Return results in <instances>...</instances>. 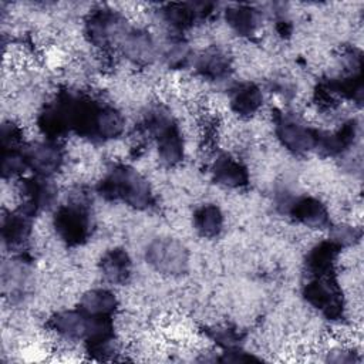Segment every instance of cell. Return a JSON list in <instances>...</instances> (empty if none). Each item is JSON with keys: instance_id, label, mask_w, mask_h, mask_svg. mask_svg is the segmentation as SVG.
<instances>
[{"instance_id": "6da1fadb", "label": "cell", "mask_w": 364, "mask_h": 364, "mask_svg": "<svg viewBox=\"0 0 364 364\" xmlns=\"http://www.w3.org/2000/svg\"><path fill=\"white\" fill-rule=\"evenodd\" d=\"M125 119L115 107L78 94L74 128L80 136L94 142H105L124 132Z\"/></svg>"}, {"instance_id": "7a4b0ae2", "label": "cell", "mask_w": 364, "mask_h": 364, "mask_svg": "<svg viewBox=\"0 0 364 364\" xmlns=\"http://www.w3.org/2000/svg\"><path fill=\"white\" fill-rule=\"evenodd\" d=\"M97 192L107 200H121L135 209H148L154 205L149 182L128 165L112 166L98 182Z\"/></svg>"}, {"instance_id": "3957f363", "label": "cell", "mask_w": 364, "mask_h": 364, "mask_svg": "<svg viewBox=\"0 0 364 364\" xmlns=\"http://www.w3.org/2000/svg\"><path fill=\"white\" fill-rule=\"evenodd\" d=\"M141 131L155 141L158 156L164 164L172 166L183 159V136L168 108L162 105L149 108L142 118Z\"/></svg>"}, {"instance_id": "277c9868", "label": "cell", "mask_w": 364, "mask_h": 364, "mask_svg": "<svg viewBox=\"0 0 364 364\" xmlns=\"http://www.w3.org/2000/svg\"><path fill=\"white\" fill-rule=\"evenodd\" d=\"M129 24L124 16L109 9H98L88 14L84 26V34L94 47L109 51L118 48Z\"/></svg>"}, {"instance_id": "5b68a950", "label": "cell", "mask_w": 364, "mask_h": 364, "mask_svg": "<svg viewBox=\"0 0 364 364\" xmlns=\"http://www.w3.org/2000/svg\"><path fill=\"white\" fill-rule=\"evenodd\" d=\"M146 263L156 272L168 276H181L189 267L186 246L172 237H156L145 250Z\"/></svg>"}, {"instance_id": "8992f818", "label": "cell", "mask_w": 364, "mask_h": 364, "mask_svg": "<svg viewBox=\"0 0 364 364\" xmlns=\"http://www.w3.org/2000/svg\"><path fill=\"white\" fill-rule=\"evenodd\" d=\"M92 226V218L88 205L81 199H74L55 210L54 228L61 240L67 245L82 243Z\"/></svg>"}, {"instance_id": "52a82bcc", "label": "cell", "mask_w": 364, "mask_h": 364, "mask_svg": "<svg viewBox=\"0 0 364 364\" xmlns=\"http://www.w3.org/2000/svg\"><path fill=\"white\" fill-rule=\"evenodd\" d=\"M303 296L311 307L317 309L328 320L343 317V293L333 274L311 277L303 287Z\"/></svg>"}, {"instance_id": "ba28073f", "label": "cell", "mask_w": 364, "mask_h": 364, "mask_svg": "<svg viewBox=\"0 0 364 364\" xmlns=\"http://www.w3.org/2000/svg\"><path fill=\"white\" fill-rule=\"evenodd\" d=\"M316 128L307 127L301 119L291 114H279L274 119V134L279 142L294 155H304L316 151Z\"/></svg>"}, {"instance_id": "9c48e42d", "label": "cell", "mask_w": 364, "mask_h": 364, "mask_svg": "<svg viewBox=\"0 0 364 364\" xmlns=\"http://www.w3.org/2000/svg\"><path fill=\"white\" fill-rule=\"evenodd\" d=\"M283 212L290 218L311 229H326L331 226L327 206L314 196H289L279 200Z\"/></svg>"}, {"instance_id": "30bf717a", "label": "cell", "mask_w": 364, "mask_h": 364, "mask_svg": "<svg viewBox=\"0 0 364 364\" xmlns=\"http://www.w3.org/2000/svg\"><path fill=\"white\" fill-rule=\"evenodd\" d=\"M20 196L21 203L18 208L36 216L55 206L58 191L51 178L33 175L20 181Z\"/></svg>"}, {"instance_id": "8fae6325", "label": "cell", "mask_w": 364, "mask_h": 364, "mask_svg": "<svg viewBox=\"0 0 364 364\" xmlns=\"http://www.w3.org/2000/svg\"><path fill=\"white\" fill-rule=\"evenodd\" d=\"M27 168L33 175L51 178L57 173L64 164V151L57 139L46 138L36 141L24 148Z\"/></svg>"}, {"instance_id": "7c38bea8", "label": "cell", "mask_w": 364, "mask_h": 364, "mask_svg": "<svg viewBox=\"0 0 364 364\" xmlns=\"http://www.w3.org/2000/svg\"><path fill=\"white\" fill-rule=\"evenodd\" d=\"M117 50H119L127 60L138 65H148L159 55V48L152 34L144 28L131 26Z\"/></svg>"}, {"instance_id": "4fadbf2b", "label": "cell", "mask_w": 364, "mask_h": 364, "mask_svg": "<svg viewBox=\"0 0 364 364\" xmlns=\"http://www.w3.org/2000/svg\"><path fill=\"white\" fill-rule=\"evenodd\" d=\"M91 326L92 317L80 309L55 313L48 321V327L57 333V336L70 341H85Z\"/></svg>"}, {"instance_id": "5bb4252c", "label": "cell", "mask_w": 364, "mask_h": 364, "mask_svg": "<svg viewBox=\"0 0 364 364\" xmlns=\"http://www.w3.org/2000/svg\"><path fill=\"white\" fill-rule=\"evenodd\" d=\"M33 219L34 216L21 208L4 215L1 219V239L4 246L10 249L24 246L33 230Z\"/></svg>"}, {"instance_id": "9a60e30c", "label": "cell", "mask_w": 364, "mask_h": 364, "mask_svg": "<svg viewBox=\"0 0 364 364\" xmlns=\"http://www.w3.org/2000/svg\"><path fill=\"white\" fill-rule=\"evenodd\" d=\"M210 173L218 185L226 188H242L249 182L247 169L242 162L228 154H219L213 159L210 165Z\"/></svg>"}, {"instance_id": "2e32d148", "label": "cell", "mask_w": 364, "mask_h": 364, "mask_svg": "<svg viewBox=\"0 0 364 364\" xmlns=\"http://www.w3.org/2000/svg\"><path fill=\"white\" fill-rule=\"evenodd\" d=\"M229 105L236 115L242 118H249L257 114V111L262 108L263 94L256 84L242 82L230 90Z\"/></svg>"}, {"instance_id": "e0dca14e", "label": "cell", "mask_w": 364, "mask_h": 364, "mask_svg": "<svg viewBox=\"0 0 364 364\" xmlns=\"http://www.w3.org/2000/svg\"><path fill=\"white\" fill-rule=\"evenodd\" d=\"M338 252L340 247H337L331 240H323L313 246L306 257L309 274L311 277L333 274Z\"/></svg>"}, {"instance_id": "ac0fdd59", "label": "cell", "mask_w": 364, "mask_h": 364, "mask_svg": "<svg viewBox=\"0 0 364 364\" xmlns=\"http://www.w3.org/2000/svg\"><path fill=\"white\" fill-rule=\"evenodd\" d=\"M118 307L115 294L108 289H91L85 291L81 299L78 309L88 316L97 317H114Z\"/></svg>"}, {"instance_id": "d6986e66", "label": "cell", "mask_w": 364, "mask_h": 364, "mask_svg": "<svg viewBox=\"0 0 364 364\" xmlns=\"http://www.w3.org/2000/svg\"><path fill=\"white\" fill-rule=\"evenodd\" d=\"M225 18L229 27L240 37H252L257 33L260 23H262V14L252 6L240 4V6H232L226 9Z\"/></svg>"}, {"instance_id": "ffe728a7", "label": "cell", "mask_w": 364, "mask_h": 364, "mask_svg": "<svg viewBox=\"0 0 364 364\" xmlns=\"http://www.w3.org/2000/svg\"><path fill=\"white\" fill-rule=\"evenodd\" d=\"M196 71L210 81H222L230 74V60L219 48L205 50L195 63Z\"/></svg>"}, {"instance_id": "44dd1931", "label": "cell", "mask_w": 364, "mask_h": 364, "mask_svg": "<svg viewBox=\"0 0 364 364\" xmlns=\"http://www.w3.org/2000/svg\"><path fill=\"white\" fill-rule=\"evenodd\" d=\"M100 269L107 282L112 284H124L131 276V259L124 249L115 247L102 256Z\"/></svg>"}, {"instance_id": "7402d4cb", "label": "cell", "mask_w": 364, "mask_h": 364, "mask_svg": "<svg viewBox=\"0 0 364 364\" xmlns=\"http://www.w3.org/2000/svg\"><path fill=\"white\" fill-rule=\"evenodd\" d=\"M193 228L202 237H216L223 228V213L220 208L213 203L198 208L193 213Z\"/></svg>"}, {"instance_id": "603a6c76", "label": "cell", "mask_w": 364, "mask_h": 364, "mask_svg": "<svg viewBox=\"0 0 364 364\" xmlns=\"http://www.w3.org/2000/svg\"><path fill=\"white\" fill-rule=\"evenodd\" d=\"M26 152L23 146L1 148V176L3 179H11L20 176L27 171Z\"/></svg>"}, {"instance_id": "cb8c5ba5", "label": "cell", "mask_w": 364, "mask_h": 364, "mask_svg": "<svg viewBox=\"0 0 364 364\" xmlns=\"http://www.w3.org/2000/svg\"><path fill=\"white\" fill-rule=\"evenodd\" d=\"M361 237V230L348 223H340L330 228V237L337 247H347L354 245Z\"/></svg>"}, {"instance_id": "d4e9b609", "label": "cell", "mask_w": 364, "mask_h": 364, "mask_svg": "<svg viewBox=\"0 0 364 364\" xmlns=\"http://www.w3.org/2000/svg\"><path fill=\"white\" fill-rule=\"evenodd\" d=\"M164 58L171 68H182L191 58V50L185 41L176 40L168 46Z\"/></svg>"}, {"instance_id": "484cf974", "label": "cell", "mask_w": 364, "mask_h": 364, "mask_svg": "<svg viewBox=\"0 0 364 364\" xmlns=\"http://www.w3.org/2000/svg\"><path fill=\"white\" fill-rule=\"evenodd\" d=\"M326 361L340 364V363H354V361H358V358L355 357L351 348L346 346H336L326 353Z\"/></svg>"}]
</instances>
